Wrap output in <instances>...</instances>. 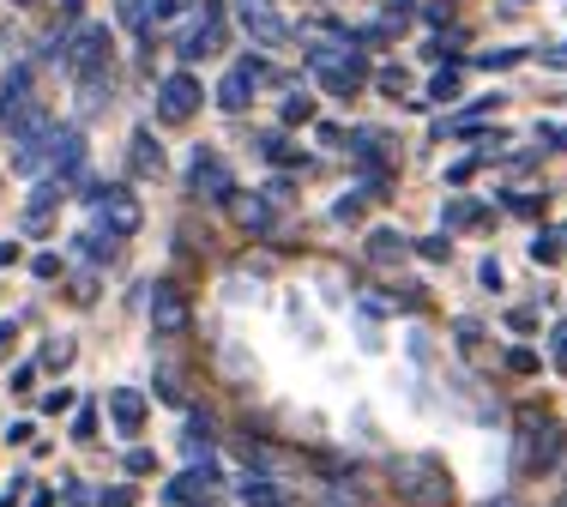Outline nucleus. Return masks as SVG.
Masks as SVG:
<instances>
[{
	"instance_id": "obj_21",
	"label": "nucleus",
	"mask_w": 567,
	"mask_h": 507,
	"mask_svg": "<svg viewBox=\"0 0 567 507\" xmlns=\"http://www.w3.org/2000/svg\"><path fill=\"white\" fill-rule=\"evenodd\" d=\"M79 7H85V0H61V12H66V19H73V12H79Z\"/></svg>"
},
{
	"instance_id": "obj_8",
	"label": "nucleus",
	"mask_w": 567,
	"mask_h": 507,
	"mask_svg": "<svg viewBox=\"0 0 567 507\" xmlns=\"http://www.w3.org/2000/svg\"><path fill=\"white\" fill-rule=\"evenodd\" d=\"M241 24H248V31L260 37V43H272V49L284 43V37H290V31H284V24L272 19V12H266V7H254V0H248V7H241Z\"/></svg>"
},
{
	"instance_id": "obj_18",
	"label": "nucleus",
	"mask_w": 567,
	"mask_h": 507,
	"mask_svg": "<svg viewBox=\"0 0 567 507\" xmlns=\"http://www.w3.org/2000/svg\"><path fill=\"white\" fill-rule=\"evenodd\" d=\"M152 465H157V459H152V453H145V447H140V453H127V472H140V477H145V472H152Z\"/></svg>"
},
{
	"instance_id": "obj_14",
	"label": "nucleus",
	"mask_w": 567,
	"mask_h": 507,
	"mask_svg": "<svg viewBox=\"0 0 567 507\" xmlns=\"http://www.w3.org/2000/svg\"><path fill=\"white\" fill-rule=\"evenodd\" d=\"M121 24H133V31H140V24H145V0H121Z\"/></svg>"
},
{
	"instance_id": "obj_13",
	"label": "nucleus",
	"mask_w": 567,
	"mask_h": 507,
	"mask_svg": "<svg viewBox=\"0 0 567 507\" xmlns=\"http://www.w3.org/2000/svg\"><path fill=\"white\" fill-rule=\"evenodd\" d=\"M308 115H315V97H290V103H284V122H308Z\"/></svg>"
},
{
	"instance_id": "obj_7",
	"label": "nucleus",
	"mask_w": 567,
	"mask_h": 507,
	"mask_svg": "<svg viewBox=\"0 0 567 507\" xmlns=\"http://www.w3.org/2000/svg\"><path fill=\"white\" fill-rule=\"evenodd\" d=\"M194 188H199V194L212 188V199H229V169L218 164V157L199 152V164H194Z\"/></svg>"
},
{
	"instance_id": "obj_22",
	"label": "nucleus",
	"mask_w": 567,
	"mask_h": 507,
	"mask_svg": "<svg viewBox=\"0 0 567 507\" xmlns=\"http://www.w3.org/2000/svg\"><path fill=\"white\" fill-rule=\"evenodd\" d=\"M561 507H567V501H561Z\"/></svg>"
},
{
	"instance_id": "obj_3",
	"label": "nucleus",
	"mask_w": 567,
	"mask_h": 507,
	"mask_svg": "<svg viewBox=\"0 0 567 507\" xmlns=\"http://www.w3.org/2000/svg\"><path fill=\"white\" fill-rule=\"evenodd\" d=\"M260 73H266L260 61L229 66V73H224V85H218V103H224V110H248V97H254V85H260Z\"/></svg>"
},
{
	"instance_id": "obj_1",
	"label": "nucleus",
	"mask_w": 567,
	"mask_h": 507,
	"mask_svg": "<svg viewBox=\"0 0 567 507\" xmlns=\"http://www.w3.org/2000/svg\"><path fill=\"white\" fill-rule=\"evenodd\" d=\"M199 103H206V91H199L194 73H169L164 85H157V115H164V122H187Z\"/></svg>"
},
{
	"instance_id": "obj_16",
	"label": "nucleus",
	"mask_w": 567,
	"mask_h": 507,
	"mask_svg": "<svg viewBox=\"0 0 567 507\" xmlns=\"http://www.w3.org/2000/svg\"><path fill=\"white\" fill-rule=\"evenodd\" d=\"M374 254H381V260H393V254H404V242H399V236H386V230H381V236H374Z\"/></svg>"
},
{
	"instance_id": "obj_10",
	"label": "nucleus",
	"mask_w": 567,
	"mask_h": 507,
	"mask_svg": "<svg viewBox=\"0 0 567 507\" xmlns=\"http://www.w3.org/2000/svg\"><path fill=\"white\" fill-rule=\"evenodd\" d=\"M241 501H248V507H284V496L266 484V477H248V484H241Z\"/></svg>"
},
{
	"instance_id": "obj_15",
	"label": "nucleus",
	"mask_w": 567,
	"mask_h": 507,
	"mask_svg": "<svg viewBox=\"0 0 567 507\" xmlns=\"http://www.w3.org/2000/svg\"><path fill=\"white\" fill-rule=\"evenodd\" d=\"M429 97H441V103H447V97H458V79H453V73H441L435 85H429Z\"/></svg>"
},
{
	"instance_id": "obj_2",
	"label": "nucleus",
	"mask_w": 567,
	"mask_h": 507,
	"mask_svg": "<svg viewBox=\"0 0 567 507\" xmlns=\"http://www.w3.org/2000/svg\"><path fill=\"white\" fill-rule=\"evenodd\" d=\"M103 55H110V31H103V24H85V31L73 37V73L79 79H97Z\"/></svg>"
},
{
	"instance_id": "obj_4",
	"label": "nucleus",
	"mask_w": 567,
	"mask_h": 507,
	"mask_svg": "<svg viewBox=\"0 0 567 507\" xmlns=\"http://www.w3.org/2000/svg\"><path fill=\"white\" fill-rule=\"evenodd\" d=\"M152 327L169 332V339H175V332H187V302H182V290H175V284L152 290Z\"/></svg>"
},
{
	"instance_id": "obj_6",
	"label": "nucleus",
	"mask_w": 567,
	"mask_h": 507,
	"mask_svg": "<svg viewBox=\"0 0 567 507\" xmlns=\"http://www.w3.org/2000/svg\"><path fill=\"white\" fill-rule=\"evenodd\" d=\"M110 417H115L121 435H140L145 430V399L133 393V386H115V393H110Z\"/></svg>"
},
{
	"instance_id": "obj_20",
	"label": "nucleus",
	"mask_w": 567,
	"mask_h": 507,
	"mask_svg": "<svg viewBox=\"0 0 567 507\" xmlns=\"http://www.w3.org/2000/svg\"><path fill=\"white\" fill-rule=\"evenodd\" d=\"M12 339H19V327H12V320H0V356L12 351Z\"/></svg>"
},
{
	"instance_id": "obj_5",
	"label": "nucleus",
	"mask_w": 567,
	"mask_h": 507,
	"mask_svg": "<svg viewBox=\"0 0 567 507\" xmlns=\"http://www.w3.org/2000/svg\"><path fill=\"white\" fill-rule=\"evenodd\" d=\"M97 218L110 224V236H133V230H140V199L110 188V199H97Z\"/></svg>"
},
{
	"instance_id": "obj_17",
	"label": "nucleus",
	"mask_w": 567,
	"mask_h": 507,
	"mask_svg": "<svg viewBox=\"0 0 567 507\" xmlns=\"http://www.w3.org/2000/svg\"><path fill=\"white\" fill-rule=\"evenodd\" d=\"M49 363H55V369H66V363H73V344H66V339H55V344H49Z\"/></svg>"
},
{
	"instance_id": "obj_9",
	"label": "nucleus",
	"mask_w": 567,
	"mask_h": 507,
	"mask_svg": "<svg viewBox=\"0 0 567 507\" xmlns=\"http://www.w3.org/2000/svg\"><path fill=\"white\" fill-rule=\"evenodd\" d=\"M133 169H140V176H157V169H164V152H157L152 133H133Z\"/></svg>"
},
{
	"instance_id": "obj_19",
	"label": "nucleus",
	"mask_w": 567,
	"mask_h": 507,
	"mask_svg": "<svg viewBox=\"0 0 567 507\" xmlns=\"http://www.w3.org/2000/svg\"><path fill=\"white\" fill-rule=\"evenodd\" d=\"M519 61V49H495V55H483V66H513Z\"/></svg>"
},
{
	"instance_id": "obj_12",
	"label": "nucleus",
	"mask_w": 567,
	"mask_h": 507,
	"mask_svg": "<svg viewBox=\"0 0 567 507\" xmlns=\"http://www.w3.org/2000/svg\"><path fill=\"white\" fill-rule=\"evenodd\" d=\"M73 435H79V442H97V411H79V417H73Z\"/></svg>"
},
{
	"instance_id": "obj_11",
	"label": "nucleus",
	"mask_w": 567,
	"mask_h": 507,
	"mask_svg": "<svg viewBox=\"0 0 567 507\" xmlns=\"http://www.w3.org/2000/svg\"><path fill=\"white\" fill-rule=\"evenodd\" d=\"M236 218L248 224V230H266V224H272V206H266V199H236Z\"/></svg>"
}]
</instances>
